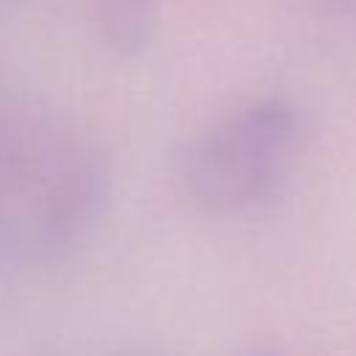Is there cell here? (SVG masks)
I'll list each match as a JSON object with an SVG mask.
<instances>
[{"instance_id":"obj_1","label":"cell","mask_w":356,"mask_h":356,"mask_svg":"<svg viewBox=\"0 0 356 356\" xmlns=\"http://www.w3.org/2000/svg\"><path fill=\"white\" fill-rule=\"evenodd\" d=\"M108 192L100 145L50 100L0 75V256H72L97 231Z\"/></svg>"},{"instance_id":"obj_2","label":"cell","mask_w":356,"mask_h":356,"mask_svg":"<svg viewBox=\"0 0 356 356\" xmlns=\"http://www.w3.org/2000/svg\"><path fill=\"white\" fill-rule=\"evenodd\" d=\"M300 142V117L284 100L248 103L186 142L178 178L209 211H239L267 197Z\"/></svg>"},{"instance_id":"obj_3","label":"cell","mask_w":356,"mask_h":356,"mask_svg":"<svg viewBox=\"0 0 356 356\" xmlns=\"http://www.w3.org/2000/svg\"><path fill=\"white\" fill-rule=\"evenodd\" d=\"M153 0H103V25L120 50H136L147 31Z\"/></svg>"},{"instance_id":"obj_4","label":"cell","mask_w":356,"mask_h":356,"mask_svg":"<svg viewBox=\"0 0 356 356\" xmlns=\"http://www.w3.org/2000/svg\"><path fill=\"white\" fill-rule=\"evenodd\" d=\"M103 356H147V353H128V350H117V353H103Z\"/></svg>"},{"instance_id":"obj_5","label":"cell","mask_w":356,"mask_h":356,"mask_svg":"<svg viewBox=\"0 0 356 356\" xmlns=\"http://www.w3.org/2000/svg\"><path fill=\"white\" fill-rule=\"evenodd\" d=\"M250 356H270V353H250Z\"/></svg>"}]
</instances>
